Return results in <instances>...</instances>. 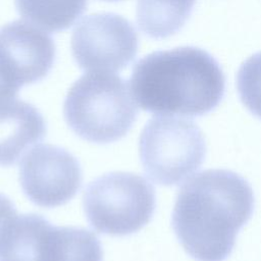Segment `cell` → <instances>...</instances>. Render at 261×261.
Here are the masks:
<instances>
[{
  "label": "cell",
  "mask_w": 261,
  "mask_h": 261,
  "mask_svg": "<svg viewBox=\"0 0 261 261\" xmlns=\"http://www.w3.org/2000/svg\"><path fill=\"white\" fill-rule=\"evenodd\" d=\"M55 54L52 38L32 23L14 20L0 28V74L18 91L43 80Z\"/></svg>",
  "instance_id": "cell-8"
},
{
  "label": "cell",
  "mask_w": 261,
  "mask_h": 261,
  "mask_svg": "<svg viewBox=\"0 0 261 261\" xmlns=\"http://www.w3.org/2000/svg\"><path fill=\"white\" fill-rule=\"evenodd\" d=\"M138 34L124 17L94 13L84 17L71 35V53L77 65L93 72H116L126 67L138 52Z\"/></svg>",
  "instance_id": "cell-6"
},
{
  "label": "cell",
  "mask_w": 261,
  "mask_h": 261,
  "mask_svg": "<svg viewBox=\"0 0 261 261\" xmlns=\"http://www.w3.org/2000/svg\"><path fill=\"white\" fill-rule=\"evenodd\" d=\"M83 205L87 220L95 230L121 237L139 231L151 220L156 197L153 186L143 176L113 171L87 186Z\"/></svg>",
  "instance_id": "cell-4"
},
{
  "label": "cell",
  "mask_w": 261,
  "mask_h": 261,
  "mask_svg": "<svg viewBox=\"0 0 261 261\" xmlns=\"http://www.w3.org/2000/svg\"><path fill=\"white\" fill-rule=\"evenodd\" d=\"M254 204L253 189L243 176L227 169H207L179 189L172 228L194 260L224 261L239 230L251 218Z\"/></svg>",
  "instance_id": "cell-1"
},
{
  "label": "cell",
  "mask_w": 261,
  "mask_h": 261,
  "mask_svg": "<svg viewBox=\"0 0 261 261\" xmlns=\"http://www.w3.org/2000/svg\"><path fill=\"white\" fill-rule=\"evenodd\" d=\"M49 261H103L97 236L83 227L53 225Z\"/></svg>",
  "instance_id": "cell-13"
},
{
  "label": "cell",
  "mask_w": 261,
  "mask_h": 261,
  "mask_svg": "<svg viewBox=\"0 0 261 261\" xmlns=\"http://www.w3.org/2000/svg\"><path fill=\"white\" fill-rule=\"evenodd\" d=\"M52 226L41 215H18L0 242V261H48Z\"/></svg>",
  "instance_id": "cell-10"
},
{
  "label": "cell",
  "mask_w": 261,
  "mask_h": 261,
  "mask_svg": "<svg viewBox=\"0 0 261 261\" xmlns=\"http://www.w3.org/2000/svg\"><path fill=\"white\" fill-rule=\"evenodd\" d=\"M129 90L138 106L147 112L202 116L222 100L225 76L205 50L177 47L141 58L133 68Z\"/></svg>",
  "instance_id": "cell-2"
},
{
  "label": "cell",
  "mask_w": 261,
  "mask_h": 261,
  "mask_svg": "<svg viewBox=\"0 0 261 261\" xmlns=\"http://www.w3.org/2000/svg\"><path fill=\"white\" fill-rule=\"evenodd\" d=\"M195 2L196 0H138V25L151 38L170 37L184 27Z\"/></svg>",
  "instance_id": "cell-11"
},
{
  "label": "cell",
  "mask_w": 261,
  "mask_h": 261,
  "mask_svg": "<svg viewBox=\"0 0 261 261\" xmlns=\"http://www.w3.org/2000/svg\"><path fill=\"white\" fill-rule=\"evenodd\" d=\"M237 89L246 108L261 119V52L253 54L240 66Z\"/></svg>",
  "instance_id": "cell-14"
},
{
  "label": "cell",
  "mask_w": 261,
  "mask_h": 261,
  "mask_svg": "<svg viewBox=\"0 0 261 261\" xmlns=\"http://www.w3.org/2000/svg\"><path fill=\"white\" fill-rule=\"evenodd\" d=\"M139 154L152 180L165 187L176 186L202 165L206 155L205 138L192 120L157 115L141 132Z\"/></svg>",
  "instance_id": "cell-5"
},
{
  "label": "cell",
  "mask_w": 261,
  "mask_h": 261,
  "mask_svg": "<svg viewBox=\"0 0 261 261\" xmlns=\"http://www.w3.org/2000/svg\"><path fill=\"white\" fill-rule=\"evenodd\" d=\"M46 135V122L32 104L15 98L0 101V166L15 164Z\"/></svg>",
  "instance_id": "cell-9"
},
{
  "label": "cell",
  "mask_w": 261,
  "mask_h": 261,
  "mask_svg": "<svg viewBox=\"0 0 261 261\" xmlns=\"http://www.w3.org/2000/svg\"><path fill=\"white\" fill-rule=\"evenodd\" d=\"M66 123L82 139L108 144L123 138L138 115L125 81L107 72L81 76L68 90L63 105Z\"/></svg>",
  "instance_id": "cell-3"
},
{
  "label": "cell",
  "mask_w": 261,
  "mask_h": 261,
  "mask_svg": "<svg viewBox=\"0 0 261 261\" xmlns=\"http://www.w3.org/2000/svg\"><path fill=\"white\" fill-rule=\"evenodd\" d=\"M18 91L11 87L1 75H0V101L15 98Z\"/></svg>",
  "instance_id": "cell-16"
},
{
  "label": "cell",
  "mask_w": 261,
  "mask_h": 261,
  "mask_svg": "<svg viewBox=\"0 0 261 261\" xmlns=\"http://www.w3.org/2000/svg\"><path fill=\"white\" fill-rule=\"evenodd\" d=\"M77 159L65 149L41 144L33 147L19 164V182L34 204L52 208L71 200L82 185Z\"/></svg>",
  "instance_id": "cell-7"
},
{
  "label": "cell",
  "mask_w": 261,
  "mask_h": 261,
  "mask_svg": "<svg viewBox=\"0 0 261 261\" xmlns=\"http://www.w3.org/2000/svg\"><path fill=\"white\" fill-rule=\"evenodd\" d=\"M87 0H15L25 20L48 32L64 31L84 13Z\"/></svg>",
  "instance_id": "cell-12"
},
{
  "label": "cell",
  "mask_w": 261,
  "mask_h": 261,
  "mask_svg": "<svg viewBox=\"0 0 261 261\" xmlns=\"http://www.w3.org/2000/svg\"><path fill=\"white\" fill-rule=\"evenodd\" d=\"M17 216L16 208L11 200L0 193V242L10 224Z\"/></svg>",
  "instance_id": "cell-15"
},
{
  "label": "cell",
  "mask_w": 261,
  "mask_h": 261,
  "mask_svg": "<svg viewBox=\"0 0 261 261\" xmlns=\"http://www.w3.org/2000/svg\"><path fill=\"white\" fill-rule=\"evenodd\" d=\"M108 1H116V0H108Z\"/></svg>",
  "instance_id": "cell-17"
}]
</instances>
